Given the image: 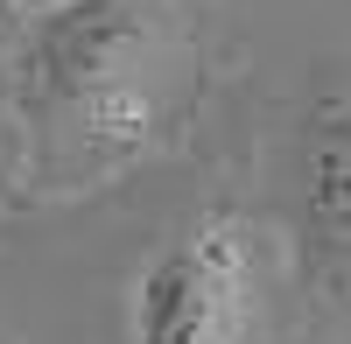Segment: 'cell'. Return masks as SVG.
I'll list each match as a JSON object with an SVG mask.
<instances>
[{
    "label": "cell",
    "mask_w": 351,
    "mask_h": 344,
    "mask_svg": "<svg viewBox=\"0 0 351 344\" xmlns=\"http://www.w3.org/2000/svg\"><path fill=\"white\" fill-rule=\"evenodd\" d=\"M155 42V0H64L28 36V92L56 127L99 162H120L148 140L155 99L141 64Z\"/></svg>",
    "instance_id": "obj_1"
},
{
    "label": "cell",
    "mask_w": 351,
    "mask_h": 344,
    "mask_svg": "<svg viewBox=\"0 0 351 344\" xmlns=\"http://www.w3.org/2000/svg\"><path fill=\"white\" fill-rule=\"evenodd\" d=\"M253 323V246L232 211H204L134 281V344H246Z\"/></svg>",
    "instance_id": "obj_2"
},
{
    "label": "cell",
    "mask_w": 351,
    "mask_h": 344,
    "mask_svg": "<svg viewBox=\"0 0 351 344\" xmlns=\"http://www.w3.org/2000/svg\"><path fill=\"white\" fill-rule=\"evenodd\" d=\"M302 260L351 309V99H324L302 127Z\"/></svg>",
    "instance_id": "obj_3"
}]
</instances>
